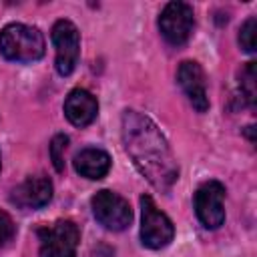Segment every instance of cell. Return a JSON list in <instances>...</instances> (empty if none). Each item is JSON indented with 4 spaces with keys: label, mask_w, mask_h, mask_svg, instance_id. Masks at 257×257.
Returning <instances> with one entry per match:
<instances>
[{
    "label": "cell",
    "mask_w": 257,
    "mask_h": 257,
    "mask_svg": "<svg viewBox=\"0 0 257 257\" xmlns=\"http://www.w3.org/2000/svg\"><path fill=\"white\" fill-rule=\"evenodd\" d=\"M120 135L126 155L141 175L159 191H169L179 179V167L159 126L137 110H124Z\"/></svg>",
    "instance_id": "obj_1"
},
{
    "label": "cell",
    "mask_w": 257,
    "mask_h": 257,
    "mask_svg": "<svg viewBox=\"0 0 257 257\" xmlns=\"http://www.w3.org/2000/svg\"><path fill=\"white\" fill-rule=\"evenodd\" d=\"M0 54L12 62H34L44 54V36L28 24H8L0 32Z\"/></svg>",
    "instance_id": "obj_2"
},
{
    "label": "cell",
    "mask_w": 257,
    "mask_h": 257,
    "mask_svg": "<svg viewBox=\"0 0 257 257\" xmlns=\"http://www.w3.org/2000/svg\"><path fill=\"white\" fill-rule=\"evenodd\" d=\"M40 257H76V247L80 241L78 227L72 221H56L38 229Z\"/></svg>",
    "instance_id": "obj_3"
},
{
    "label": "cell",
    "mask_w": 257,
    "mask_h": 257,
    "mask_svg": "<svg viewBox=\"0 0 257 257\" xmlns=\"http://www.w3.org/2000/svg\"><path fill=\"white\" fill-rule=\"evenodd\" d=\"M141 211H143V223H141V241L149 249H163L173 241L175 227L171 219L155 205V201L149 195L141 197Z\"/></svg>",
    "instance_id": "obj_4"
},
{
    "label": "cell",
    "mask_w": 257,
    "mask_h": 257,
    "mask_svg": "<svg viewBox=\"0 0 257 257\" xmlns=\"http://www.w3.org/2000/svg\"><path fill=\"white\" fill-rule=\"evenodd\" d=\"M90 205H92V213H94L96 221L102 227H106L108 231H122L133 221V211H131L128 203L120 195H116L108 189L98 191L92 197Z\"/></svg>",
    "instance_id": "obj_5"
},
{
    "label": "cell",
    "mask_w": 257,
    "mask_h": 257,
    "mask_svg": "<svg viewBox=\"0 0 257 257\" xmlns=\"http://www.w3.org/2000/svg\"><path fill=\"white\" fill-rule=\"evenodd\" d=\"M195 26V14L193 8L185 2H169L161 16H159V28L163 38L169 44H185L193 32Z\"/></svg>",
    "instance_id": "obj_6"
},
{
    "label": "cell",
    "mask_w": 257,
    "mask_h": 257,
    "mask_svg": "<svg viewBox=\"0 0 257 257\" xmlns=\"http://www.w3.org/2000/svg\"><path fill=\"white\" fill-rule=\"evenodd\" d=\"M195 213L203 227L217 229L225 221V187L219 181L203 183L195 193Z\"/></svg>",
    "instance_id": "obj_7"
},
{
    "label": "cell",
    "mask_w": 257,
    "mask_h": 257,
    "mask_svg": "<svg viewBox=\"0 0 257 257\" xmlns=\"http://www.w3.org/2000/svg\"><path fill=\"white\" fill-rule=\"evenodd\" d=\"M52 42L56 48V72L60 76H68L80 52V36L76 26L70 20H56L52 26Z\"/></svg>",
    "instance_id": "obj_8"
},
{
    "label": "cell",
    "mask_w": 257,
    "mask_h": 257,
    "mask_svg": "<svg viewBox=\"0 0 257 257\" xmlns=\"http://www.w3.org/2000/svg\"><path fill=\"white\" fill-rule=\"evenodd\" d=\"M177 80H179L183 92L187 94L189 102L195 106V110L205 112L209 108V96H207V82H205L203 68L193 60H185L179 66Z\"/></svg>",
    "instance_id": "obj_9"
},
{
    "label": "cell",
    "mask_w": 257,
    "mask_h": 257,
    "mask_svg": "<svg viewBox=\"0 0 257 257\" xmlns=\"http://www.w3.org/2000/svg\"><path fill=\"white\" fill-rule=\"evenodd\" d=\"M52 199V183L44 175L24 179L10 195V201L20 209H40Z\"/></svg>",
    "instance_id": "obj_10"
},
{
    "label": "cell",
    "mask_w": 257,
    "mask_h": 257,
    "mask_svg": "<svg viewBox=\"0 0 257 257\" xmlns=\"http://www.w3.org/2000/svg\"><path fill=\"white\" fill-rule=\"evenodd\" d=\"M96 112H98V102L88 90L74 88L68 92L64 100V114L74 126L90 124L96 118Z\"/></svg>",
    "instance_id": "obj_11"
},
{
    "label": "cell",
    "mask_w": 257,
    "mask_h": 257,
    "mask_svg": "<svg viewBox=\"0 0 257 257\" xmlns=\"http://www.w3.org/2000/svg\"><path fill=\"white\" fill-rule=\"evenodd\" d=\"M74 169L80 177L98 181L102 177H106L108 169H110V157L106 151L102 149H84L74 157Z\"/></svg>",
    "instance_id": "obj_12"
},
{
    "label": "cell",
    "mask_w": 257,
    "mask_h": 257,
    "mask_svg": "<svg viewBox=\"0 0 257 257\" xmlns=\"http://www.w3.org/2000/svg\"><path fill=\"white\" fill-rule=\"evenodd\" d=\"M255 32H257V18H247L239 28V44L245 52H255Z\"/></svg>",
    "instance_id": "obj_13"
},
{
    "label": "cell",
    "mask_w": 257,
    "mask_h": 257,
    "mask_svg": "<svg viewBox=\"0 0 257 257\" xmlns=\"http://www.w3.org/2000/svg\"><path fill=\"white\" fill-rule=\"evenodd\" d=\"M241 92L247 98V102L255 104V62H247L241 70Z\"/></svg>",
    "instance_id": "obj_14"
},
{
    "label": "cell",
    "mask_w": 257,
    "mask_h": 257,
    "mask_svg": "<svg viewBox=\"0 0 257 257\" xmlns=\"http://www.w3.org/2000/svg\"><path fill=\"white\" fill-rule=\"evenodd\" d=\"M68 147V137L66 135H56L50 143V159H52V165L58 173L64 171V151Z\"/></svg>",
    "instance_id": "obj_15"
},
{
    "label": "cell",
    "mask_w": 257,
    "mask_h": 257,
    "mask_svg": "<svg viewBox=\"0 0 257 257\" xmlns=\"http://www.w3.org/2000/svg\"><path fill=\"white\" fill-rule=\"evenodd\" d=\"M12 237H14V223L6 211H0V249H4Z\"/></svg>",
    "instance_id": "obj_16"
}]
</instances>
